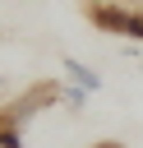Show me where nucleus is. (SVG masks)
Returning <instances> with one entry per match:
<instances>
[{"mask_svg":"<svg viewBox=\"0 0 143 148\" xmlns=\"http://www.w3.org/2000/svg\"><path fill=\"white\" fill-rule=\"evenodd\" d=\"M0 148H23V125L0 106Z\"/></svg>","mask_w":143,"mask_h":148,"instance_id":"nucleus-4","label":"nucleus"},{"mask_svg":"<svg viewBox=\"0 0 143 148\" xmlns=\"http://www.w3.org/2000/svg\"><path fill=\"white\" fill-rule=\"evenodd\" d=\"M88 97H92V92H83V88H74V83H65V88H60V106H65V111H83V106H88Z\"/></svg>","mask_w":143,"mask_h":148,"instance_id":"nucleus-5","label":"nucleus"},{"mask_svg":"<svg viewBox=\"0 0 143 148\" xmlns=\"http://www.w3.org/2000/svg\"><path fill=\"white\" fill-rule=\"evenodd\" d=\"M0 88H5V74H0Z\"/></svg>","mask_w":143,"mask_h":148,"instance_id":"nucleus-7","label":"nucleus"},{"mask_svg":"<svg viewBox=\"0 0 143 148\" xmlns=\"http://www.w3.org/2000/svg\"><path fill=\"white\" fill-rule=\"evenodd\" d=\"M60 88H65V83H32V88H28L23 97H14V102H9L5 111H9V116H14L18 125H28V120H37L42 111L60 106Z\"/></svg>","mask_w":143,"mask_h":148,"instance_id":"nucleus-2","label":"nucleus"},{"mask_svg":"<svg viewBox=\"0 0 143 148\" xmlns=\"http://www.w3.org/2000/svg\"><path fill=\"white\" fill-rule=\"evenodd\" d=\"M92 148H125L120 139H101V143H92Z\"/></svg>","mask_w":143,"mask_h":148,"instance_id":"nucleus-6","label":"nucleus"},{"mask_svg":"<svg viewBox=\"0 0 143 148\" xmlns=\"http://www.w3.org/2000/svg\"><path fill=\"white\" fill-rule=\"evenodd\" d=\"M88 18L111 37L143 42V0H88Z\"/></svg>","mask_w":143,"mask_h":148,"instance_id":"nucleus-1","label":"nucleus"},{"mask_svg":"<svg viewBox=\"0 0 143 148\" xmlns=\"http://www.w3.org/2000/svg\"><path fill=\"white\" fill-rule=\"evenodd\" d=\"M60 69H65V83H74V88H83V92H101V88H106L101 74H97L92 65L74 60V56H60Z\"/></svg>","mask_w":143,"mask_h":148,"instance_id":"nucleus-3","label":"nucleus"}]
</instances>
